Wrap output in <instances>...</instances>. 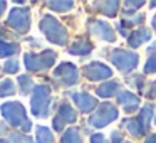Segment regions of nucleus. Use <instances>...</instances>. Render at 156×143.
Returning <instances> with one entry per match:
<instances>
[{"label": "nucleus", "mask_w": 156, "mask_h": 143, "mask_svg": "<svg viewBox=\"0 0 156 143\" xmlns=\"http://www.w3.org/2000/svg\"><path fill=\"white\" fill-rule=\"evenodd\" d=\"M119 89V84L114 81H109V82H104V84H101L98 89H96V93H98V96H101V98H111V96H114L116 93H118Z\"/></svg>", "instance_id": "dca6fc26"}, {"label": "nucleus", "mask_w": 156, "mask_h": 143, "mask_svg": "<svg viewBox=\"0 0 156 143\" xmlns=\"http://www.w3.org/2000/svg\"><path fill=\"white\" fill-rule=\"evenodd\" d=\"M151 96H156V84H154V91H153V94Z\"/></svg>", "instance_id": "c9c22d12"}, {"label": "nucleus", "mask_w": 156, "mask_h": 143, "mask_svg": "<svg viewBox=\"0 0 156 143\" xmlns=\"http://www.w3.org/2000/svg\"><path fill=\"white\" fill-rule=\"evenodd\" d=\"M139 56L133 51H124V49H116L111 52V62L119 69L121 72H129L138 66Z\"/></svg>", "instance_id": "39448f33"}, {"label": "nucleus", "mask_w": 156, "mask_h": 143, "mask_svg": "<svg viewBox=\"0 0 156 143\" xmlns=\"http://www.w3.org/2000/svg\"><path fill=\"white\" fill-rule=\"evenodd\" d=\"M17 52H19V44L0 41V57H9V56L17 54Z\"/></svg>", "instance_id": "6ab92c4d"}, {"label": "nucleus", "mask_w": 156, "mask_h": 143, "mask_svg": "<svg viewBox=\"0 0 156 143\" xmlns=\"http://www.w3.org/2000/svg\"><path fill=\"white\" fill-rule=\"evenodd\" d=\"M41 31L45 34L49 42L57 46H64L67 42V31L62 27V24L52 15H45L41 22Z\"/></svg>", "instance_id": "f03ea898"}, {"label": "nucleus", "mask_w": 156, "mask_h": 143, "mask_svg": "<svg viewBox=\"0 0 156 143\" xmlns=\"http://www.w3.org/2000/svg\"><path fill=\"white\" fill-rule=\"evenodd\" d=\"M124 126L128 128V131L131 133V135H134V136H141L143 135V130H141V126H139L138 119H126Z\"/></svg>", "instance_id": "b1692460"}, {"label": "nucleus", "mask_w": 156, "mask_h": 143, "mask_svg": "<svg viewBox=\"0 0 156 143\" xmlns=\"http://www.w3.org/2000/svg\"><path fill=\"white\" fill-rule=\"evenodd\" d=\"M2 116L15 128H20L22 131H29L32 128V123L29 121L25 108L17 101H9L2 105Z\"/></svg>", "instance_id": "f257e3e1"}, {"label": "nucleus", "mask_w": 156, "mask_h": 143, "mask_svg": "<svg viewBox=\"0 0 156 143\" xmlns=\"http://www.w3.org/2000/svg\"><path fill=\"white\" fill-rule=\"evenodd\" d=\"M0 143H9V141H5V140H0Z\"/></svg>", "instance_id": "e433bc0d"}, {"label": "nucleus", "mask_w": 156, "mask_h": 143, "mask_svg": "<svg viewBox=\"0 0 156 143\" xmlns=\"http://www.w3.org/2000/svg\"><path fill=\"white\" fill-rule=\"evenodd\" d=\"M116 118H118V108L112 103H102L98 113L89 116V125L96 126V128H102L111 121H114Z\"/></svg>", "instance_id": "423d86ee"}, {"label": "nucleus", "mask_w": 156, "mask_h": 143, "mask_svg": "<svg viewBox=\"0 0 156 143\" xmlns=\"http://www.w3.org/2000/svg\"><path fill=\"white\" fill-rule=\"evenodd\" d=\"M124 5L128 9H131V10H134V9H138V7H143V5H144V2H126Z\"/></svg>", "instance_id": "c756f323"}, {"label": "nucleus", "mask_w": 156, "mask_h": 143, "mask_svg": "<svg viewBox=\"0 0 156 143\" xmlns=\"http://www.w3.org/2000/svg\"><path fill=\"white\" fill-rule=\"evenodd\" d=\"M7 24L14 27L17 32H27L30 27V10L27 7H15L10 10L7 19Z\"/></svg>", "instance_id": "0eeeda50"}, {"label": "nucleus", "mask_w": 156, "mask_h": 143, "mask_svg": "<svg viewBox=\"0 0 156 143\" xmlns=\"http://www.w3.org/2000/svg\"><path fill=\"white\" fill-rule=\"evenodd\" d=\"M153 29H154V31H156V15H154V17H153Z\"/></svg>", "instance_id": "f704fd0d"}, {"label": "nucleus", "mask_w": 156, "mask_h": 143, "mask_svg": "<svg viewBox=\"0 0 156 143\" xmlns=\"http://www.w3.org/2000/svg\"><path fill=\"white\" fill-rule=\"evenodd\" d=\"M71 98L74 99V103L77 105V108L84 113H89L98 106V99L91 94H86V93H72Z\"/></svg>", "instance_id": "f8f14e48"}, {"label": "nucleus", "mask_w": 156, "mask_h": 143, "mask_svg": "<svg viewBox=\"0 0 156 143\" xmlns=\"http://www.w3.org/2000/svg\"><path fill=\"white\" fill-rule=\"evenodd\" d=\"M9 143H32V140L22 136V133H10L9 135Z\"/></svg>", "instance_id": "a878e982"}, {"label": "nucleus", "mask_w": 156, "mask_h": 143, "mask_svg": "<svg viewBox=\"0 0 156 143\" xmlns=\"http://www.w3.org/2000/svg\"><path fill=\"white\" fill-rule=\"evenodd\" d=\"M4 69L9 72V74H14V72L19 71V62L14 61V59H9V61L4 64Z\"/></svg>", "instance_id": "cd10ccee"}, {"label": "nucleus", "mask_w": 156, "mask_h": 143, "mask_svg": "<svg viewBox=\"0 0 156 143\" xmlns=\"http://www.w3.org/2000/svg\"><path fill=\"white\" fill-rule=\"evenodd\" d=\"M15 94V84L10 79H4L0 81V96H12Z\"/></svg>", "instance_id": "4be33fe9"}, {"label": "nucleus", "mask_w": 156, "mask_h": 143, "mask_svg": "<svg viewBox=\"0 0 156 143\" xmlns=\"http://www.w3.org/2000/svg\"><path fill=\"white\" fill-rule=\"evenodd\" d=\"M118 103H121V105L124 106L126 113H133L136 108H138L139 99H138V96H134L133 93L124 91V93H121V94L118 96Z\"/></svg>", "instance_id": "ddd939ff"}, {"label": "nucleus", "mask_w": 156, "mask_h": 143, "mask_svg": "<svg viewBox=\"0 0 156 143\" xmlns=\"http://www.w3.org/2000/svg\"><path fill=\"white\" fill-rule=\"evenodd\" d=\"M149 31L148 29H138V31H134L131 35H129V39H128V44L131 46V47H139V46L143 44V42H146V41H149Z\"/></svg>", "instance_id": "4468645a"}, {"label": "nucleus", "mask_w": 156, "mask_h": 143, "mask_svg": "<svg viewBox=\"0 0 156 143\" xmlns=\"http://www.w3.org/2000/svg\"><path fill=\"white\" fill-rule=\"evenodd\" d=\"M49 101H51V88L45 84H37L32 94V113L35 116H45L49 111Z\"/></svg>", "instance_id": "20e7f679"}, {"label": "nucleus", "mask_w": 156, "mask_h": 143, "mask_svg": "<svg viewBox=\"0 0 156 143\" xmlns=\"http://www.w3.org/2000/svg\"><path fill=\"white\" fill-rule=\"evenodd\" d=\"M55 57H57V54H55L54 51H44V52H39V54L27 52V54L24 56V64L29 71L37 72V71L49 69L55 62Z\"/></svg>", "instance_id": "7ed1b4c3"}, {"label": "nucleus", "mask_w": 156, "mask_h": 143, "mask_svg": "<svg viewBox=\"0 0 156 143\" xmlns=\"http://www.w3.org/2000/svg\"><path fill=\"white\" fill-rule=\"evenodd\" d=\"M5 7H7V4H5V2H0V15L4 14V10H5Z\"/></svg>", "instance_id": "72a5a7b5"}, {"label": "nucleus", "mask_w": 156, "mask_h": 143, "mask_svg": "<svg viewBox=\"0 0 156 143\" xmlns=\"http://www.w3.org/2000/svg\"><path fill=\"white\" fill-rule=\"evenodd\" d=\"M99 10L102 12V14H106L108 17H114L116 14H118V9H119V2H114V0H111V2H101V4H98Z\"/></svg>", "instance_id": "a211bd4d"}, {"label": "nucleus", "mask_w": 156, "mask_h": 143, "mask_svg": "<svg viewBox=\"0 0 156 143\" xmlns=\"http://www.w3.org/2000/svg\"><path fill=\"white\" fill-rule=\"evenodd\" d=\"M54 76L61 79L66 86H72L79 81V71L71 62H62V64H59L54 71Z\"/></svg>", "instance_id": "6e6552de"}, {"label": "nucleus", "mask_w": 156, "mask_h": 143, "mask_svg": "<svg viewBox=\"0 0 156 143\" xmlns=\"http://www.w3.org/2000/svg\"><path fill=\"white\" fill-rule=\"evenodd\" d=\"M37 143H54V135L45 126H37Z\"/></svg>", "instance_id": "aec40b11"}, {"label": "nucleus", "mask_w": 156, "mask_h": 143, "mask_svg": "<svg viewBox=\"0 0 156 143\" xmlns=\"http://www.w3.org/2000/svg\"><path fill=\"white\" fill-rule=\"evenodd\" d=\"M151 116H153V106H151V105H146L144 108L141 109V113H139V118H138V123H139V126H141L143 133L148 130L149 121H151Z\"/></svg>", "instance_id": "f3484780"}, {"label": "nucleus", "mask_w": 156, "mask_h": 143, "mask_svg": "<svg viewBox=\"0 0 156 143\" xmlns=\"http://www.w3.org/2000/svg\"><path fill=\"white\" fill-rule=\"evenodd\" d=\"M72 5H74V2H71V0H64V2H49V9L57 10V12H67L72 9Z\"/></svg>", "instance_id": "5701e85b"}, {"label": "nucleus", "mask_w": 156, "mask_h": 143, "mask_svg": "<svg viewBox=\"0 0 156 143\" xmlns=\"http://www.w3.org/2000/svg\"><path fill=\"white\" fill-rule=\"evenodd\" d=\"M91 32H92L94 35H98V37L108 41V42H114V41H116V34H114V31L111 29V25H109L108 22L94 20V22L91 24Z\"/></svg>", "instance_id": "9b49d317"}, {"label": "nucleus", "mask_w": 156, "mask_h": 143, "mask_svg": "<svg viewBox=\"0 0 156 143\" xmlns=\"http://www.w3.org/2000/svg\"><path fill=\"white\" fill-rule=\"evenodd\" d=\"M19 84L22 88V94H27L30 89H34V82L29 76H19Z\"/></svg>", "instance_id": "393cba45"}, {"label": "nucleus", "mask_w": 156, "mask_h": 143, "mask_svg": "<svg viewBox=\"0 0 156 143\" xmlns=\"http://www.w3.org/2000/svg\"><path fill=\"white\" fill-rule=\"evenodd\" d=\"M144 72H156V52L149 56L148 62L144 64Z\"/></svg>", "instance_id": "bb28decb"}, {"label": "nucleus", "mask_w": 156, "mask_h": 143, "mask_svg": "<svg viewBox=\"0 0 156 143\" xmlns=\"http://www.w3.org/2000/svg\"><path fill=\"white\" fill-rule=\"evenodd\" d=\"M91 143H104V136L101 133H96V135L91 136Z\"/></svg>", "instance_id": "7c9ffc66"}, {"label": "nucleus", "mask_w": 156, "mask_h": 143, "mask_svg": "<svg viewBox=\"0 0 156 143\" xmlns=\"http://www.w3.org/2000/svg\"><path fill=\"white\" fill-rule=\"evenodd\" d=\"M122 140L121 133H112V143H119Z\"/></svg>", "instance_id": "2f4dec72"}, {"label": "nucleus", "mask_w": 156, "mask_h": 143, "mask_svg": "<svg viewBox=\"0 0 156 143\" xmlns=\"http://www.w3.org/2000/svg\"><path fill=\"white\" fill-rule=\"evenodd\" d=\"M84 74L87 79H91V81H99V79H108L112 76V71L108 68L106 64H102V62H91V64L84 66Z\"/></svg>", "instance_id": "9d476101"}, {"label": "nucleus", "mask_w": 156, "mask_h": 143, "mask_svg": "<svg viewBox=\"0 0 156 143\" xmlns=\"http://www.w3.org/2000/svg\"><path fill=\"white\" fill-rule=\"evenodd\" d=\"M146 143H156V133H154V135L149 136V138L146 140Z\"/></svg>", "instance_id": "473e14b6"}, {"label": "nucleus", "mask_w": 156, "mask_h": 143, "mask_svg": "<svg viewBox=\"0 0 156 143\" xmlns=\"http://www.w3.org/2000/svg\"><path fill=\"white\" fill-rule=\"evenodd\" d=\"M91 51H92V44L89 41H84V39L76 41L74 44L71 46V49H69V52H71V54H76V56H86Z\"/></svg>", "instance_id": "2eb2a0df"}, {"label": "nucleus", "mask_w": 156, "mask_h": 143, "mask_svg": "<svg viewBox=\"0 0 156 143\" xmlns=\"http://www.w3.org/2000/svg\"><path fill=\"white\" fill-rule=\"evenodd\" d=\"M77 119V115L76 111L72 109V106L69 103H62L59 106V111H57V116L54 118V130L57 131H62L66 123H74Z\"/></svg>", "instance_id": "1a4fd4ad"}, {"label": "nucleus", "mask_w": 156, "mask_h": 143, "mask_svg": "<svg viewBox=\"0 0 156 143\" xmlns=\"http://www.w3.org/2000/svg\"><path fill=\"white\" fill-rule=\"evenodd\" d=\"M143 19H144V15L136 14V15H133V17H129V19H124V20H122V24H126V25H134V24L143 22Z\"/></svg>", "instance_id": "c85d7f7f"}, {"label": "nucleus", "mask_w": 156, "mask_h": 143, "mask_svg": "<svg viewBox=\"0 0 156 143\" xmlns=\"http://www.w3.org/2000/svg\"><path fill=\"white\" fill-rule=\"evenodd\" d=\"M61 143H82L81 135L76 128H69L66 130V133L62 135V141Z\"/></svg>", "instance_id": "412c9836"}]
</instances>
